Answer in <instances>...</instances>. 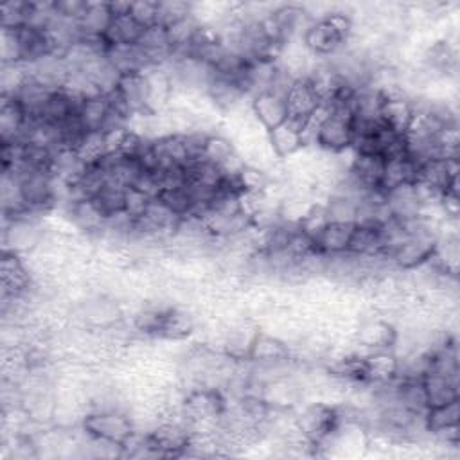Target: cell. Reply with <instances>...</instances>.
Returning <instances> with one entry per match:
<instances>
[{
    "mask_svg": "<svg viewBox=\"0 0 460 460\" xmlns=\"http://www.w3.org/2000/svg\"><path fill=\"white\" fill-rule=\"evenodd\" d=\"M80 428L91 438L121 446L135 431V422L128 410H89L83 415Z\"/></svg>",
    "mask_w": 460,
    "mask_h": 460,
    "instance_id": "obj_1",
    "label": "cell"
},
{
    "mask_svg": "<svg viewBox=\"0 0 460 460\" xmlns=\"http://www.w3.org/2000/svg\"><path fill=\"white\" fill-rule=\"evenodd\" d=\"M291 360H293L291 345L281 336L261 331V329L257 331L247 358V361H250L252 365H279Z\"/></svg>",
    "mask_w": 460,
    "mask_h": 460,
    "instance_id": "obj_2",
    "label": "cell"
},
{
    "mask_svg": "<svg viewBox=\"0 0 460 460\" xmlns=\"http://www.w3.org/2000/svg\"><path fill=\"white\" fill-rule=\"evenodd\" d=\"M250 114L265 132H270L288 121L286 98L272 91L261 92L250 100Z\"/></svg>",
    "mask_w": 460,
    "mask_h": 460,
    "instance_id": "obj_3",
    "label": "cell"
},
{
    "mask_svg": "<svg viewBox=\"0 0 460 460\" xmlns=\"http://www.w3.org/2000/svg\"><path fill=\"white\" fill-rule=\"evenodd\" d=\"M266 141L273 157L279 161H290L306 150L304 128L293 121H286L266 132Z\"/></svg>",
    "mask_w": 460,
    "mask_h": 460,
    "instance_id": "obj_4",
    "label": "cell"
},
{
    "mask_svg": "<svg viewBox=\"0 0 460 460\" xmlns=\"http://www.w3.org/2000/svg\"><path fill=\"white\" fill-rule=\"evenodd\" d=\"M286 103H288V121H293V123L300 125L302 128H306L308 121L322 107L315 89L311 87V83L306 78L297 80V83L293 85V89L290 91V94L286 98Z\"/></svg>",
    "mask_w": 460,
    "mask_h": 460,
    "instance_id": "obj_5",
    "label": "cell"
},
{
    "mask_svg": "<svg viewBox=\"0 0 460 460\" xmlns=\"http://www.w3.org/2000/svg\"><path fill=\"white\" fill-rule=\"evenodd\" d=\"M28 116L13 96H0V144L22 143Z\"/></svg>",
    "mask_w": 460,
    "mask_h": 460,
    "instance_id": "obj_6",
    "label": "cell"
},
{
    "mask_svg": "<svg viewBox=\"0 0 460 460\" xmlns=\"http://www.w3.org/2000/svg\"><path fill=\"white\" fill-rule=\"evenodd\" d=\"M385 159L374 153H354L347 166V173L365 189L374 191L381 189V177H383ZM383 191V189H381Z\"/></svg>",
    "mask_w": 460,
    "mask_h": 460,
    "instance_id": "obj_7",
    "label": "cell"
},
{
    "mask_svg": "<svg viewBox=\"0 0 460 460\" xmlns=\"http://www.w3.org/2000/svg\"><path fill=\"white\" fill-rule=\"evenodd\" d=\"M422 386H424L428 408L460 399L458 376L444 374L438 370H428L422 376Z\"/></svg>",
    "mask_w": 460,
    "mask_h": 460,
    "instance_id": "obj_8",
    "label": "cell"
},
{
    "mask_svg": "<svg viewBox=\"0 0 460 460\" xmlns=\"http://www.w3.org/2000/svg\"><path fill=\"white\" fill-rule=\"evenodd\" d=\"M354 223H340V221H329L322 232L313 239V247L317 254L322 256H338L345 254L349 248L351 234H352Z\"/></svg>",
    "mask_w": 460,
    "mask_h": 460,
    "instance_id": "obj_9",
    "label": "cell"
},
{
    "mask_svg": "<svg viewBox=\"0 0 460 460\" xmlns=\"http://www.w3.org/2000/svg\"><path fill=\"white\" fill-rule=\"evenodd\" d=\"M417 173H419V164L415 161H412L406 153L385 159L381 189L386 193V191H392L401 186L415 184Z\"/></svg>",
    "mask_w": 460,
    "mask_h": 460,
    "instance_id": "obj_10",
    "label": "cell"
},
{
    "mask_svg": "<svg viewBox=\"0 0 460 460\" xmlns=\"http://www.w3.org/2000/svg\"><path fill=\"white\" fill-rule=\"evenodd\" d=\"M78 119L87 134H105L110 125V107L107 96H94L83 100Z\"/></svg>",
    "mask_w": 460,
    "mask_h": 460,
    "instance_id": "obj_11",
    "label": "cell"
},
{
    "mask_svg": "<svg viewBox=\"0 0 460 460\" xmlns=\"http://www.w3.org/2000/svg\"><path fill=\"white\" fill-rule=\"evenodd\" d=\"M144 28L137 24L132 15L125 17H114L107 33H105V42L108 48L116 46H137L144 35Z\"/></svg>",
    "mask_w": 460,
    "mask_h": 460,
    "instance_id": "obj_12",
    "label": "cell"
},
{
    "mask_svg": "<svg viewBox=\"0 0 460 460\" xmlns=\"http://www.w3.org/2000/svg\"><path fill=\"white\" fill-rule=\"evenodd\" d=\"M347 254H352L356 257H369V256L383 254L379 227H374V225H354Z\"/></svg>",
    "mask_w": 460,
    "mask_h": 460,
    "instance_id": "obj_13",
    "label": "cell"
},
{
    "mask_svg": "<svg viewBox=\"0 0 460 460\" xmlns=\"http://www.w3.org/2000/svg\"><path fill=\"white\" fill-rule=\"evenodd\" d=\"M424 426L430 437L460 426V399L428 408L424 413Z\"/></svg>",
    "mask_w": 460,
    "mask_h": 460,
    "instance_id": "obj_14",
    "label": "cell"
},
{
    "mask_svg": "<svg viewBox=\"0 0 460 460\" xmlns=\"http://www.w3.org/2000/svg\"><path fill=\"white\" fill-rule=\"evenodd\" d=\"M112 13L108 10V3H89L87 15L80 22L82 37H100L103 39L110 22H112Z\"/></svg>",
    "mask_w": 460,
    "mask_h": 460,
    "instance_id": "obj_15",
    "label": "cell"
},
{
    "mask_svg": "<svg viewBox=\"0 0 460 460\" xmlns=\"http://www.w3.org/2000/svg\"><path fill=\"white\" fill-rule=\"evenodd\" d=\"M126 189L128 187L108 182L92 200L103 211V214L110 220L126 211Z\"/></svg>",
    "mask_w": 460,
    "mask_h": 460,
    "instance_id": "obj_16",
    "label": "cell"
},
{
    "mask_svg": "<svg viewBox=\"0 0 460 460\" xmlns=\"http://www.w3.org/2000/svg\"><path fill=\"white\" fill-rule=\"evenodd\" d=\"M31 3L26 0H10L0 8V30L17 31L30 26Z\"/></svg>",
    "mask_w": 460,
    "mask_h": 460,
    "instance_id": "obj_17",
    "label": "cell"
},
{
    "mask_svg": "<svg viewBox=\"0 0 460 460\" xmlns=\"http://www.w3.org/2000/svg\"><path fill=\"white\" fill-rule=\"evenodd\" d=\"M193 15L191 3H180V0H159V26L169 28L184 19Z\"/></svg>",
    "mask_w": 460,
    "mask_h": 460,
    "instance_id": "obj_18",
    "label": "cell"
},
{
    "mask_svg": "<svg viewBox=\"0 0 460 460\" xmlns=\"http://www.w3.org/2000/svg\"><path fill=\"white\" fill-rule=\"evenodd\" d=\"M130 15L144 30L159 26V0H139V3H132Z\"/></svg>",
    "mask_w": 460,
    "mask_h": 460,
    "instance_id": "obj_19",
    "label": "cell"
},
{
    "mask_svg": "<svg viewBox=\"0 0 460 460\" xmlns=\"http://www.w3.org/2000/svg\"><path fill=\"white\" fill-rule=\"evenodd\" d=\"M58 17L80 24L89 10V0H55Z\"/></svg>",
    "mask_w": 460,
    "mask_h": 460,
    "instance_id": "obj_20",
    "label": "cell"
},
{
    "mask_svg": "<svg viewBox=\"0 0 460 460\" xmlns=\"http://www.w3.org/2000/svg\"><path fill=\"white\" fill-rule=\"evenodd\" d=\"M152 200L153 198H150L148 195H144V193H141L139 189H134V187H128L126 189V214L130 216V218H139V216H143L144 213H146V209H148V205L152 204Z\"/></svg>",
    "mask_w": 460,
    "mask_h": 460,
    "instance_id": "obj_21",
    "label": "cell"
}]
</instances>
